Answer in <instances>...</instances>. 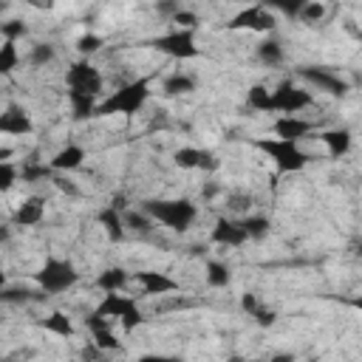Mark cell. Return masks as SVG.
Segmentation results:
<instances>
[{"label": "cell", "mask_w": 362, "mask_h": 362, "mask_svg": "<svg viewBox=\"0 0 362 362\" xmlns=\"http://www.w3.org/2000/svg\"><path fill=\"white\" fill-rule=\"evenodd\" d=\"M144 210L153 216V221L164 224L167 230L173 232H187L196 218H199V210L193 201L187 199H173V201H147Z\"/></svg>", "instance_id": "obj_1"}, {"label": "cell", "mask_w": 362, "mask_h": 362, "mask_svg": "<svg viewBox=\"0 0 362 362\" xmlns=\"http://www.w3.org/2000/svg\"><path fill=\"white\" fill-rule=\"evenodd\" d=\"M255 147L263 150L266 156H272V161L277 164L280 173H300L311 161V156L306 150H300L297 142H289V139H277V136L275 139H258Z\"/></svg>", "instance_id": "obj_2"}, {"label": "cell", "mask_w": 362, "mask_h": 362, "mask_svg": "<svg viewBox=\"0 0 362 362\" xmlns=\"http://www.w3.org/2000/svg\"><path fill=\"white\" fill-rule=\"evenodd\" d=\"M150 96V80H136L125 88H119L113 96H108L105 102H99V116H108V113H125V116H133Z\"/></svg>", "instance_id": "obj_3"}, {"label": "cell", "mask_w": 362, "mask_h": 362, "mask_svg": "<svg viewBox=\"0 0 362 362\" xmlns=\"http://www.w3.org/2000/svg\"><path fill=\"white\" fill-rule=\"evenodd\" d=\"M35 277H37L40 292H43L46 297L63 294V292H68L71 286H77V280H80L77 269H74L68 261H57V258L46 261V266H43V269H40Z\"/></svg>", "instance_id": "obj_4"}, {"label": "cell", "mask_w": 362, "mask_h": 362, "mask_svg": "<svg viewBox=\"0 0 362 362\" xmlns=\"http://www.w3.org/2000/svg\"><path fill=\"white\" fill-rule=\"evenodd\" d=\"M96 311L111 317V320H119L125 331H133L142 323V311H139L136 300L133 297H122L119 292H105V300L99 303Z\"/></svg>", "instance_id": "obj_5"}, {"label": "cell", "mask_w": 362, "mask_h": 362, "mask_svg": "<svg viewBox=\"0 0 362 362\" xmlns=\"http://www.w3.org/2000/svg\"><path fill=\"white\" fill-rule=\"evenodd\" d=\"M65 82H68V88H74V91H88V94H96V96L102 94V85H105L99 68H94V65L85 63V60H80V63H74V65L68 68Z\"/></svg>", "instance_id": "obj_6"}, {"label": "cell", "mask_w": 362, "mask_h": 362, "mask_svg": "<svg viewBox=\"0 0 362 362\" xmlns=\"http://www.w3.org/2000/svg\"><path fill=\"white\" fill-rule=\"evenodd\" d=\"M156 49L161 51V54H167V57H175V60H190V57H196L199 54V49H196V40H193V35L185 29V32H170V35H161L158 40H156Z\"/></svg>", "instance_id": "obj_7"}, {"label": "cell", "mask_w": 362, "mask_h": 362, "mask_svg": "<svg viewBox=\"0 0 362 362\" xmlns=\"http://www.w3.org/2000/svg\"><path fill=\"white\" fill-rule=\"evenodd\" d=\"M297 77L306 80L311 88H317L323 94H331V96H345L348 94V82L339 74H334V71H325V68H300Z\"/></svg>", "instance_id": "obj_8"}, {"label": "cell", "mask_w": 362, "mask_h": 362, "mask_svg": "<svg viewBox=\"0 0 362 362\" xmlns=\"http://www.w3.org/2000/svg\"><path fill=\"white\" fill-rule=\"evenodd\" d=\"M275 113H300L311 105V94L303 88H294L292 82H283L277 91H272Z\"/></svg>", "instance_id": "obj_9"}, {"label": "cell", "mask_w": 362, "mask_h": 362, "mask_svg": "<svg viewBox=\"0 0 362 362\" xmlns=\"http://www.w3.org/2000/svg\"><path fill=\"white\" fill-rule=\"evenodd\" d=\"M230 29L275 32V18H272V9H266V6H252V9H244L241 15H235V18H232Z\"/></svg>", "instance_id": "obj_10"}, {"label": "cell", "mask_w": 362, "mask_h": 362, "mask_svg": "<svg viewBox=\"0 0 362 362\" xmlns=\"http://www.w3.org/2000/svg\"><path fill=\"white\" fill-rule=\"evenodd\" d=\"M244 241H249L244 221H230V218H218L213 227V244L218 246H241Z\"/></svg>", "instance_id": "obj_11"}, {"label": "cell", "mask_w": 362, "mask_h": 362, "mask_svg": "<svg viewBox=\"0 0 362 362\" xmlns=\"http://www.w3.org/2000/svg\"><path fill=\"white\" fill-rule=\"evenodd\" d=\"M311 122L308 119H303V116H297V113H283L277 122H275V136L277 139H289V142H300L303 136H308L311 133Z\"/></svg>", "instance_id": "obj_12"}, {"label": "cell", "mask_w": 362, "mask_h": 362, "mask_svg": "<svg viewBox=\"0 0 362 362\" xmlns=\"http://www.w3.org/2000/svg\"><path fill=\"white\" fill-rule=\"evenodd\" d=\"M136 283L144 289V294H167L178 289V283L161 272H136Z\"/></svg>", "instance_id": "obj_13"}, {"label": "cell", "mask_w": 362, "mask_h": 362, "mask_svg": "<svg viewBox=\"0 0 362 362\" xmlns=\"http://www.w3.org/2000/svg\"><path fill=\"white\" fill-rule=\"evenodd\" d=\"M0 130L6 136H26V133H32V119L26 111L9 108L4 116H0Z\"/></svg>", "instance_id": "obj_14"}, {"label": "cell", "mask_w": 362, "mask_h": 362, "mask_svg": "<svg viewBox=\"0 0 362 362\" xmlns=\"http://www.w3.org/2000/svg\"><path fill=\"white\" fill-rule=\"evenodd\" d=\"M68 102H71V113L74 119H88L94 113H99V105H96V94H88V91H74L68 88Z\"/></svg>", "instance_id": "obj_15"}, {"label": "cell", "mask_w": 362, "mask_h": 362, "mask_svg": "<svg viewBox=\"0 0 362 362\" xmlns=\"http://www.w3.org/2000/svg\"><path fill=\"white\" fill-rule=\"evenodd\" d=\"M82 161H85V150L77 147V144H68V147H63V150L51 158V167H54L57 173H68V170L82 167Z\"/></svg>", "instance_id": "obj_16"}, {"label": "cell", "mask_w": 362, "mask_h": 362, "mask_svg": "<svg viewBox=\"0 0 362 362\" xmlns=\"http://www.w3.org/2000/svg\"><path fill=\"white\" fill-rule=\"evenodd\" d=\"M43 216H46L43 201H40V199H29V201H23V204L18 207L15 224H18V227H35V224L43 221Z\"/></svg>", "instance_id": "obj_17"}, {"label": "cell", "mask_w": 362, "mask_h": 362, "mask_svg": "<svg viewBox=\"0 0 362 362\" xmlns=\"http://www.w3.org/2000/svg\"><path fill=\"white\" fill-rule=\"evenodd\" d=\"M320 139L325 142V147H328V153H331L334 158H339V156H345V153L351 150V133H348L345 127H339V130H325V133H320Z\"/></svg>", "instance_id": "obj_18"}, {"label": "cell", "mask_w": 362, "mask_h": 362, "mask_svg": "<svg viewBox=\"0 0 362 362\" xmlns=\"http://www.w3.org/2000/svg\"><path fill=\"white\" fill-rule=\"evenodd\" d=\"M99 224L105 227V232H108L111 241H122V238H125V218H122V210H116V207L102 210V213H99Z\"/></svg>", "instance_id": "obj_19"}, {"label": "cell", "mask_w": 362, "mask_h": 362, "mask_svg": "<svg viewBox=\"0 0 362 362\" xmlns=\"http://www.w3.org/2000/svg\"><path fill=\"white\" fill-rule=\"evenodd\" d=\"M258 60H261L266 68H277V65L286 60L283 43H280V40H263V43H258Z\"/></svg>", "instance_id": "obj_20"}, {"label": "cell", "mask_w": 362, "mask_h": 362, "mask_svg": "<svg viewBox=\"0 0 362 362\" xmlns=\"http://www.w3.org/2000/svg\"><path fill=\"white\" fill-rule=\"evenodd\" d=\"M127 272L125 269H119V266H113V269H105V272H99V277H96V286L102 289V292H119V289H125L127 286Z\"/></svg>", "instance_id": "obj_21"}, {"label": "cell", "mask_w": 362, "mask_h": 362, "mask_svg": "<svg viewBox=\"0 0 362 362\" xmlns=\"http://www.w3.org/2000/svg\"><path fill=\"white\" fill-rule=\"evenodd\" d=\"M246 102H249V108H252V111H261V113H275V99H272V91H269V88H263V85H255V88L249 91Z\"/></svg>", "instance_id": "obj_22"}, {"label": "cell", "mask_w": 362, "mask_h": 362, "mask_svg": "<svg viewBox=\"0 0 362 362\" xmlns=\"http://www.w3.org/2000/svg\"><path fill=\"white\" fill-rule=\"evenodd\" d=\"M43 328L51 331V334H57V337H74V323H71V317L63 314V311H54L51 317H46V320H43Z\"/></svg>", "instance_id": "obj_23"}, {"label": "cell", "mask_w": 362, "mask_h": 362, "mask_svg": "<svg viewBox=\"0 0 362 362\" xmlns=\"http://www.w3.org/2000/svg\"><path fill=\"white\" fill-rule=\"evenodd\" d=\"M164 91L173 94V96H178V94H190V91H196V80L187 77V74H173V77L164 80Z\"/></svg>", "instance_id": "obj_24"}, {"label": "cell", "mask_w": 362, "mask_h": 362, "mask_svg": "<svg viewBox=\"0 0 362 362\" xmlns=\"http://www.w3.org/2000/svg\"><path fill=\"white\" fill-rule=\"evenodd\" d=\"M306 4L308 0H266V9H275V12H280V15H286V18H300V12L306 9Z\"/></svg>", "instance_id": "obj_25"}, {"label": "cell", "mask_w": 362, "mask_h": 362, "mask_svg": "<svg viewBox=\"0 0 362 362\" xmlns=\"http://www.w3.org/2000/svg\"><path fill=\"white\" fill-rule=\"evenodd\" d=\"M230 280H232V275H230L227 263L213 261V263L207 266V283H210L213 289H227V286H230Z\"/></svg>", "instance_id": "obj_26"}, {"label": "cell", "mask_w": 362, "mask_h": 362, "mask_svg": "<svg viewBox=\"0 0 362 362\" xmlns=\"http://www.w3.org/2000/svg\"><path fill=\"white\" fill-rule=\"evenodd\" d=\"M51 173H54V167H51V164L26 161V164H23V170H20V178H23V181H29V185H35V181H43V178H49Z\"/></svg>", "instance_id": "obj_27"}, {"label": "cell", "mask_w": 362, "mask_h": 362, "mask_svg": "<svg viewBox=\"0 0 362 362\" xmlns=\"http://www.w3.org/2000/svg\"><path fill=\"white\" fill-rule=\"evenodd\" d=\"M153 216L144 210V213H125V227H130L133 232H150L153 230Z\"/></svg>", "instance_id": "obj_28"}, {"label": "cell", "mask_w": 362, "mask_h": 362, "mask_svg": "<svg viewBox=\"0 0 362 362\" xmlns=\"http://www.w3.org/2000/svg\"><path fill=\"white\" fill-rule=\"evenodd\" d=\"M173 158H175V164H178V167L193 170V167H199V164H201V150H196V147H181V150H175V153H173Z\"/></svg>", "instance_id": "obj_29"}, {"label": "cell", "mask_w": 362, "mask_h": 362, "mask_svg": "<svg viewBox=\"0 0 362 362\" xmlns=\"http://www.w3.org/2000/svg\"><path fill=\"white\" fill-rule=\"evenodd\" d=\"M18 49H15V40H6V46L0 49V71L4 74H12L15 65H18Z\"/></svg>", "instance_id": "obj_30"}, {"label": "cell", "mask_w": 362, "mask_h": 362, "mask_svg": "<svg viewBox=\"0 0 362 362\" xmlns=\"http://www.w3.org/2000/svg\"><path fill=\"white\" fill-rule=\"evenodd\" d=\"M54 57H57L54 46L37 43V46L32 49V54H29V63H32V65H49V63H54Z\"/></svg>", "instance_id": "obj_31"}, {"label": "cell", "mask_w": 362, "mask_h": 362, "mask_svg": "<svg viewBox=\"0 0 362 362\" xmlns=\"http://www.w3.org/2000/svg\"><path fill=\"white\" fill-rule=\"evenodd\" d=\"M323 18H325V6L320 4V0H308L306 9L300 12V18H297V20H303V23H320Z\"/></svg>", "instance_id": "obj_32"}, {"label": "cell", "mask_w": 362, "mask_h": 362, "mask_svg": "<svg viewBox=\"0 0 362 362\" xmlns=\"http://www.w3.org/2000/svg\"><path fill=\"white\" fill-rule=\"evenodd\" d=\"M244 230L249 238H263L269 232V221L261 216H252V218H244Z\"/></svg>", "instance_id": "obj_33"}, {"label": "cell", "mask_w": 362, "mask_h": 362, "mask_svg": "<svg viewBox=\"0 0 362 362\" xmlns=\"http://www.w3.org/2000/svg\"><path fill=\"white\" fill-rule=\"evenodd\" d=\"M77 49H80V54H96L99 49H102V40L96 37V35H85V37H80L77 40Z\"/></svg>", "instance_id": "obj_34"}, {"label": "cell", "mask_w": 362, "mask_h": 362, "mask_svg": "<svg viewBox=\"0 0 362 362\" xmlns=\"http://www.w3.org/2000/svg\"><path fill=\"white\" fill-rule=\"evenodd\" d=\"M18 175H20L18 167H12L9 161H4V164H0V187L9 190V187L15 185V178H18Z\"/></svg>", "instance_id": "obj_35"}, {"label": "cell", "mask_w": 362, "mask_h": 362, "mask_svg": "<svg viewBox=\"0 0 362 362\" xmlns=\"http://www.w3.org/2000/svg\"><path fill=\"white\" fill-rule=\"evenodd\" d=\"M0 32H4V37H6V40H18V37H23V35H26V26H23L20 20H9V23L0 26Z\"/></svg>", "instance_id": "obj_36"}, {"label": "cell", "mask_w": 362, "mask_h": 362, "mask_svg": "<svg viewBox=\"0 0 362 362\" xmlns=\"http://www.w3.org/2000/svg\"><path fill=\"white\" fill-rule=\"evenodd\" d=\"M26 300H32V292H26V289H12V286L4 289V303H26Z\"/></svg>", "instance_id": "obj_37"}, {"label": "cell", "mask_w": 362, "mask_h": 362, "mask_svg": "<svg viewBox=\"0 0 362 362\" xmlns=\"http://www.w3.org/2000/svg\"><path fill=\"white\" fill-rule=\"evenodd\" d=\"M170 20H173V23H178V29H193V26L199 23V18H196L193 12H181V9H178Z\"/></svg>", "instance_id": "obj_38"}, {"label": "cell", "mask_w": 362, "mask_h": 362, "mask_svg": "<svg viewBox=\"0 0 362 362\" xmlns=\"http://www.w3.org/2000/svg\"><path fill=\"white\" fill-rule=\"evenodd\" d=\"M54 185H57V187H60L63 193H68V196H74V199L80 196V187L74 185V181H71V178H65V175H57V178H54Z\"/></svg>", "instance_id": "obj_39"}, {"label": "cell", "mask_w": 362, "mask_h": 362, "mask_svg": "<svg viewBox=\"0 0 362 362\" xmlns=\"http://www.w3.org/2000/svg\"><path fill=\"white\" fill-rule=\"evenodd\" d=\"M252 317L258 320V325H272V323H275V311H269V308H263V306H258V311H255Z\"/></svg>", "instance_id": "obj_40"}, {"label": "cell", "mask_w": 362, "mask_h": 362, "mask_svg": "<svg viewBox=\"0 0 362 362\" xmlns=\"http://www.w3.org/2000/svg\"><path fill=\"white\" fill-rule=\"evenodd\" d=\"M201 170H216L218 167V161H216V156L213 153H207V150H201V164H199Z\"/></svg>", "instance_id": "obj_41"}, {"label": "cell", "mask_w": 362, "mask_h": 362, "mask_svg": "<svg viewBox=\"0 0 362 362\" xmlns=\"http://www.w3.org/2000/svg\"><path fill=\"white\" fill-rule=\"evenodd\" d=\"M241 306H244V311H249V317L258 311V300H255V294H244L241 297Z\"/></svg>", "instance_id": "obj_42"}, {"label": "cell", "mask_w": 362, "mask_h": 362, "mask_svg": "<svg viewBox=\"0 0 362 362\" xmlns=\"http://www.w3.org/2000/svg\"><path fill=\"white\" fill-rule=\"evenodd\" d=\"M29 6H35V9H51L54 0H29Z\"/></svg>", "instance_id": "obj_43"}, {"label": "cell", "mask_w": 362, "mask_h": 362, "mask_svg": "<svg viewBox=\"0 0 362 362\" xmlns=\"http://www.w3.org/2000/svg\"><path fill=\"white\" fill-rule=\"evenodd\" d=\"M351 306H354V308H359V311H362V297H354V300H351Z\"/></svg>", "instance_id": "obj_44"}, {"label": "cell", "mask_w": 362, "mask_h": 362, "mask_svg": "<svg viewBox=\"0 0 362 362\" xmlns=\"http://www.w3.org/2000/svg\"><path fill=\"white\" fill-rule=\"evenodd\" d=\"M354 255H356V258H362V241L356 244V249H354Z\"/></svg>", "instance_id": "obj_45"}]
</instances>
